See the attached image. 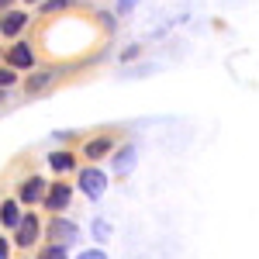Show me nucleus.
Listing matches in <instances>:
<instances>
[{
    "label": "nucleus",
    "instance_id": "obj_11",
    "mask_svg": "<svg viewBox=\"0 0 259 259\" xmlns=\"http://www.w3.org/2000/svg\"><path fill=\"white\" fill-rule=\"evenodd\" d=\"M49 162H52V169H56V173H62V169H69V166H73V156H69V152H56V156H49Z\"/></svg>",
    "mask_w": 259,
    "mask_h": 259
},
{
    "label": "nucleus",
    "instance_id": "obj_6",
    "mask_svg": "<svg viewBox=\"0 0 259 259\" xmlns=\"http://www.w3.org/2000/svg\"><path fill=\"white\" fill-rule=\"evenodd\" d=\"M45 204H49V211H59V207H66V204H69V187H66V183L52 187V190H49V197H45Z\"/></svg>",
    "mask_w": 259,
    "mask_h": 259
},
{
    "label": "nucleus",
    "instance_id": "obj_3",
    "mask_svg": "<svg viewBox=\"0 0 259 259\" xmlns=\"http://www.w3.org/2000/svg\"><path fill=\"white\" fill-rule=\"evenodd\" d=\"M52 239L62 242V245H69V242L76 239V225H69V221H52Z\"/></svg>",
    "mask_w": 259,
    "mask_h": 259
},
{
    "label": "nucleus",
    "instance_id": "obj_9",
    "mask_svg": "<svg viewBox=\"0 0 259 259\" xmlns=\"http://www.w3.org/2000/svg\"><path fill=\"white\" fill-rule=\"evenodd\" d=\"M0 221H4V225H18V221H21L18 204H14V200H7V204L0 207Z\"/></svg>",
    "mask_w": 259,
    "mask_h": 259
},
{
    "label": "nucleus",
    "instance_id": "obj_14",
    "mask_svg": "<svg viewBox=\"0 0 259 259\" xmlns=\"http://www.w3.org/2000/svg\"><path fill=\"white\" fill-rule=\"evenodd\" d=\"M41 259H66V252H62V245H52V249L41 252Z\"/></svg>",
    "mask_w": 259,
    "mask_h": 259
},
{
    "label": "nucleus",
    "instance_id": "obj_17",
    "mask_svg": "<svg viewBox=\"0 0 259 259\" xmlns=\"http://www.w3.org/2000/svg\"><path fill=\"white\" fill-rule=\"evenodd\" d=\"M94 232H97V239H104V235H107V225H104V221H97V225H94Z\"/></svg>",
    "mask_w": 259,
    "mask_h": 259
},
{
    "label": "nucleus",
    "instance_id": "obj_1",
    "mask_svg": "<svg viewBox=\"0 0 259 259\" xmlns=\"http://www.w3.org/2000/svg\"><path fill=\"white\" fill-rule=\"evenodd\" d=\"M80 187H83V194H87V197H100V194H104V187H107V177H104L100 169L90 166V169H83V173H80Z\"/></svg>",
    "mask_w": 259,
    "mask_h": 259
},
{
    "label": "nucleus",
    "instance_id": "obj_16",
    "mask_svg": "<svg viewBox=\"0 0 259 259\" xmlns=\"http://www.w3.org/2000/svg\"><path fill=\"white\" fill-rule=\"evenodd\" d=\"M80 259H107V256H104V252H100V249H90V252H83Z\"/></svg>",
    "mask_w": 259,
    "mask_h": 259
},
{
    "label": "nucleus",
    "instance_id": "obj_4",
    "mask_svg": "<svg viewBox=\"0 0 259 259\" xmlns=\"http://www.w3.org/2000/svg\"><path fill=\"white\" fill-rule=\"evenodd\" d=\"M35 235H38V221H35V214H28V218L21 221V228H18V245H31Z\"/></svg>",
    "mask_w": 259,
    "mask_h": 259
},
{
    "label": "nucleus",
    "instance_id": "obj_12",
    "mask_svg": "<svg viewBox=\"0 0 259 259\" xmlns=\"http://www.w3.org/2000/svg\"><path fill=\"white\" fill-rule=\"evenodd\" d=\"M52 76H56V73H49V69H45V73H38L35 80H28V94H35V90H41V87H49Z\"/></svg>",
    "mask_w": 259,
    "mask_h": 259
},
{
    "label": "nucleus",
    "instance_id": "obj_5",
    "mask_svg": "<svg viewBox=\"0 0 259 259\" xmlns=\"http://www.w3.org/2000/svg\"><path fill=\"white\" fill-rule=\"evenodd\" d=\"M7 59H11V66H18V69L31 66V62H35V56H31V45H14V49L7 52Z\"/></svg>",
    "mask_w": 259,
    "mask_h": 259
},
{
    "label": "nucleus",
    "instance_id": "obj_10",
    "mask_svg": "<svg viewBox=\"0 0 259 259\" xmlns=\"http://www.w3.org/2000/svg\"><path fill=\"white\" fill-rule=\"evenodd\" d=\"M111 149V139H97V142H90L87 145V159H97V156H104Z\"/></svg>",
    "mask_w": 259,
    "mask_h": 259
},
{
    "label": "nucleus",
    "instance_id": "obj_20",
    "mask_svg": "<svg viewBox=\"0 0 259 259\" xmlns=\"http://www.w3.org/2000/svg\"><path fill=\"white\" fill-rule=\"evenodd\" d=\"M28 4H41V0H28Z\"/></svg>",
    "mask_w": 259,
    "mask_h": 259
},
{
    "label": "nucleus",
    "instance_id": "obj_2",
    "mask_svg": "<svg viewBox=\"0 0 259 259\" xmlns=\"http://www.w3.org/2000/svg\"><path fill=\"white\" fill-rule=\"evenodd\" d=\"M24 21H28V14H21V11H7L4 21H0V31L11 38V35H18L21 28H24Z\"/></svg>",
    "mask_w": 259,
    "mask_h": 259
},
{
    "label": "nucleus",
    "instance_id": "obj_19",
    "mask_svg": "<svg viewBox=\"0 0 259 259\" xmlns=\"http://www.w3.org/2000/svg\"><path fill=\"white\" fill-rule=\"evenodd\" d=\"M11 4H14V0H0V11H7V7H11Z\"/></svg>",
    "mask_w": 259,
    "mask_h": 259
},
{
    "label": "nucleus",
    "instance_id": "obj_15",
    "mask_svg": "<svg viewBox=\"0 0 259 259\" xmlns=\"http://www.w3.org/2000/svg\"><path fill=\"white\" fill-rule=\"evenodd\" d=\"M14 83V73L11 69H0V87H11Z\"/></svg>",
    "mask_w": 259,
    "mask_h": 259
},
{
    "label": "nucleus",
    "instance_id": "obj_8",
    "mask_svg": "<svg viewBox=\"0 0 259 259\" xmlns=\"http://www.w3.org/2000/svg\"><path fill=\"white\" fill-rule=\"evenodd\" d=\"M41 190H45V183H41L38 177H31L21 187V200H24V204H35V200H41Z\"/></svg>",
    "mask_w": 259,
    "mask_h": 259
},
{
    "label": "nucleus",
    "instance_id": "obj_18",
    "mask_svg": "<svg viewBox=\"0 0 259 259\" xmlns=\"http://www.w3.org/2000/svg\"><path fill=\"white\" fill-rule=\"evenodd\" d=\"M0 259H7V242H0Z\"/></svg>",
    "mask_w": 259,
    "mask_h": 259
},
{
    "label": "nucleus",
    "instance_id": "obj_7",
    "mask_svg": "<svg viewBox=\"0 0 259 259\" xmlns=\"http://www.w3.org/2000/svg\"><path fill=\"white\" fill-rule=\"evenodd\" d=\"M132 166H135V145H124V149L118 152V159H114V173H118V177H124Z\"/></svg>",
    "mask_w": 259,
    "mask_h": 259
},
{
    "label": "nucleus",
    "instance_id": "obj_13",
    "mask_svg": "<svg viewBox=\"0 0 259 259\" xmlns=\"http://www.w3.org/2000/svg\"><path fill=\"white\" fill-rule=\"evenodd\" d=\"M69 4H73V0H45V4H41V11H66Z\"/></svg>",
    "mask_w": 259,
    "mask_h": 259
}]
</instances>
